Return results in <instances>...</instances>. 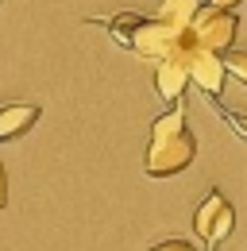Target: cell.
Here are the masks:
<instances>
[{
    "label": "cell",
    "instance_id": "6da1fadb",
    "mask_svg": "<svg viewBox=\"0 0 247 251\" xmlns=\"http://www.w3.org/2000/svg\"><path fill=\"white\" fill-rule=\"evenodd\" d=\"M193 155H197V139L185 127V104L174 100V108L151 124V147H147L143 166L151 178H174L185 166H193Z\"/></svg>",
    "mask_w": 247,
    "mask_h": 251
},
{
    "label": "cell",
    "instance_id": "7a4b0ae2",
    "mask_svg": "<svg viewBox=\"0 0 247 251\" xmlns=\"http://www.w3.org/2000/svg\"><path fill=\"white\" fill-rule=\"evenodd\" d=\"M236 31H240L236 12H228V8H213V4H209V8L197 12V20H193V27L185 31L182 47H205V50H216V54H228Z\"/></svg>",
    "mask_w": 247,
    "mask_h": 251
},
{
    "label": "cell",
    "instance_id": "3957f363",
    "mask_svg": "<svg viewBox=\"0 0 247 251\" xmlns=\"http://www.w3.org/2000/svg\"><path fill=\"white\" fill-rule=\"evenodd\" d=\"M232 228H236V209L224 201L220 189H213V193L205 197V205L193 213V232L209 244V251H216L228 236H232Z\"/></svg>",
    "mask_w": 247,
    "mask_h": 251
},
{
    "label": "cell",
    "instance_id": "277c9868",
    "mask_svg": "<svg viewBox=\"0 0 247 251\" xmlns=\"http://www.w3.org/2000/svg\"><path fill=\"white\" fill-rule=\"evenodd\" d=\"M185 50V66H189V81L209 97L213 104H220V93H224V77H228V66H224V54L216 50H205V47H182Z\"/></svg>",
    "mask_w": 247,
    "mask_h": 251
},
{
    "label": "cell",
    "instance_id": "5b68a950",
    "mask_svg": "<svg viewBox=\"0 0 247 251\" xmlns=\"http://www.w3.org/2000/svg\"><path fill=\"white\" fill-rule=\"evenodd\" d=\"M189 85V66H185V50H174L170 58L154 62V89L162 100H178Z\"/></svg>",
    "mask_w": 247,
    "mask_h": 251
},
{
    "label": "cell",
    "instance_id": "8992f818",
    "mask_svg": "<svg viewBox=\"0 0 247 251\" xmlns=\"http://www.w3.org/2000/svg\"><path fill=\"white\" fill-rule=\"evenodd\" d=\"M35 120H39V104H4L0 108V143L20 139L24 131H31Z\"/></svg>",
    "mask_w": 247,
    "mask_h": 251
},
{
    "label": "cell",
    "instance_id": "52a82bcc",
    "mask_svg": "<svg viewBox=\"0 0 247 251\" xmlns=\"http://www.w3.org/2000/svg\"><path fill=\"white\" fill-rule=\"evenodd\" d=\"M197 12H201V0H162L154 16H158L166 27H174V31H182V35H185L189 27H193Z\"/></svg>",
    "mask_w": 247,
    "mask_h": 251
},
{
    "label": "cell",
    "instance_id": "ba28073f",
    "mask_svg": "<svg viewBox=\"0 0 247 251\" xmlns=\"http://www.w3.org/2000/svg\"><path fill=\"white\" fill-rule=\"evenodd\" d=\"M143 20H147V16H139V12H120V16H112V20H97V24L108 27V35H112L116 47H131V39H135V31H139Z\"/></svg>",
    "mask_w": 247,
    "mask_h": 251
},
{
    "label": "cell",
    "instance_id": "9c48e42d",
    "mask_svg": "<svg viewBox=\"0 0 247 251\" xmlns=\"http://www.w3.org/2000/svg\"><path fill=\"white\" fill-rule=\"evenodd\" d=\"M224 66H228L232 77H240L247 85V50H228V54H224Z\"/></svg>",
    "mask_w": 247,
    "mask_h": 251
},
{
    "label": "cell",
    "instance_id": "30bf717a",
    "mask_svg": "<svg viewBox=\"0 0 247 251\" xmlns=\"http://www.w3.org/2000/svg\"><path fill=\"white\" fill-rule=\"evenodd\" d=\"M213 108H216V112H220V116H224V124L232 127V131H236L240 139H247V116H244V112H224L220 104H213Z\"/></svg>",
    "mask_w": 247,
    "mask_h": 251
},
{
    "label": "cell",
    "instance_id": "8fae6325",
    "mask_svg": "<svg viewBox=\"0 0 247 251\" xmlns=\"http://www.w3.org/2000/svg\"><path fill=\"white\" fill-rule=\"evenodd\" d=\"M151 251H197V248H193L189 240H178V236H174V240H162V244H154Z\"/></svg>",
    "mask_w": 247,
    "mask_h": 251
},
{
    "label": "cell",
    "instance_id": "7c38bea8",
    "mask_svg": "<svg viewBox=\"0 0 247 251\" xmlns=\"http://www.w3.org/2000/svg\"><path fill=\"white\" fill-rule=\"evenodd\" d=\"M8 205V174H4V162H0V209Z\"/></svg>",
    "mask_w": 247,
    "mask_h": 251
},
{
    "label": "cell",
    "instance_id": "4fadbf2b",
    "mask_svg": "<svg viewBox=\"0 0 247 251\" xmlns=\"http://www.w3.org/2000/svg\"><path fill=\"white\" fill-rule=\"evenodd\" d=\"M209 4H213V8H228V12H232V8L240 4V0H209Z\"/></svg>",
    "mask_w": 247,
    "mask_h": 251
}]
</instances>
